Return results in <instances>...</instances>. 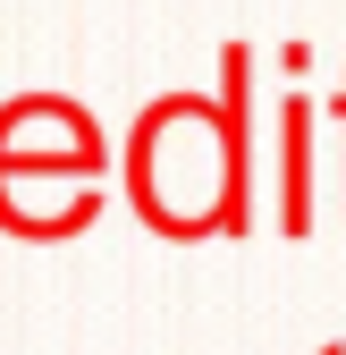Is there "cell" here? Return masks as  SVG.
<instances>
[{
  "label": "cell",
  "mask_w": 346,
  "mask_h": 355,
  "mask_svg": "<svg viewBox=\"0 0 346 355\" xmlns=\"http://www.w3.org/2000/svg\"><path fill=\"white\" fill-rule=\"evenodd\" d=\"M321 355H346V347H338V338H329V347H321Z\"/></svg>",
  "instance_id": "5b68a950"
},
{
  "label": "cell",
  "mask_w": 346,
  "mask_h": 355,
  "mask_svg": "<svg viewBox=\"0 0 346 355\" xmlns=\"http://www.w3.org/2000/svg\"><path fill=\"white\" fill-rule=\"evenodd\" d=\"M313 119H321V110H313L304 94L279 102V229H287V237H304L313 220H321V211H313V187H321V169H313Z\"/></svg>",
  "instance_id": "3957f363"
},
{
  "label": "cell",
  "mask_w": 346,
  "mask_h": 355,
  "mask_svg": "<svg viewBox=\"0 0 346 355\" xmlns=\"http://www.w3.org/2000/svg\"><path fill=\"white\" fill-rule=\"evenodd\" d=\"M127 203L161 237L253 229V42L220 51V94H161L127 127Z\"/></svg>",
  "instance_id": "6da1fadb"
},
{
  "label": "cell",
  "mask_w": 346,
  "mask_h": 355,
  "mask_svg": "<svg viewBox=\"0 0 346 355\" xmlns=\"http://www.w3.org/2000/svg\"><path fill=\"white\" fill-rule=\"evenodd\" d=\"M329 119H338V127H346V85H338V102H329Z\"/></svg>",
  "instance_id": "277c9868"
},
{
  "label": "cell",
  "mask_w": 346,
  "mask_h": 355,
  "mask_svg": "<svg viewBox=\"0 0 346 355\" xmlns=\"http://www.w3.org/2000/svg\"><path fill=\"white\" fill-rule=\"evenodd\" d=\"M110 144L76 94H9L0 102V237L34 203V187H102Z\"/></svg>",
  "instance_id": "7a4b0ae2"
}]
</instances>
